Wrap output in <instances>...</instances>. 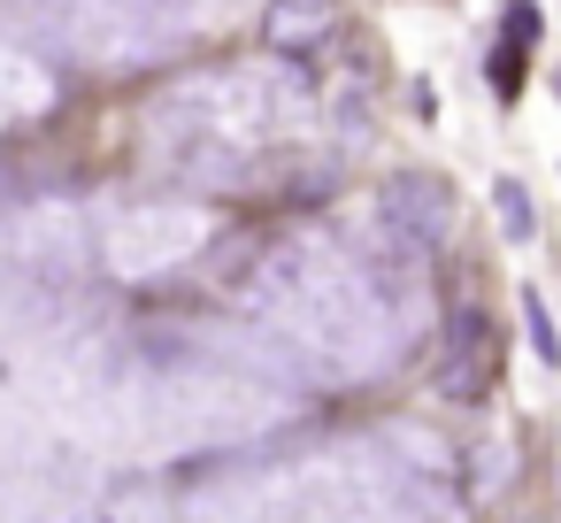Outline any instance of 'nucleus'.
Segmentation results:
<instances>
[{
    "label": "nucleus",
    "mask_w": 561,
    "mask_h": 523,
    "mask_svg": "<svg viewBox=\"0 0 561 523\" xmlns=\"http://www.w3.org/2000/svg\"><path fill=\"white\" fill-rule=\"evenodd\" d=\"M492 385V323L484 308H454L446 316V354H438V393L446 400H484Z\"/></svg>",
    "instance_id": "f257e3e1"
},
{
    "label": "nucleus",
    "mask_w": 561,
    "mask_h": 523,
    "mask_svg": "<svg viewBox=\"0 0 561 523\" xmlns=\"http://www.w3.org/2000/svg\"><path fill=\"white\" fill-rule=\"evenodd\" d=\"M385 208H392V224H400V231H408L415 247L446 239V224H454V201L438 193V178H392Z\"/></svg>",
    "instance_id": "f03ea898"
},
{
    "label": "nucleus",
    "mask_w": 561,
    "mask_h": 523,
    "mask_svg": "<svg viewBox=\"0 0 561 523\" xmlns=\"http://www.w3.org/2000/svg\"><path fill=\"white\" fill-rule=\"evenodd\" d=\"M147 0H39L32 16H47V24H62L70 39H85V47H108V32H101V16L116 24V16H139Z\"/></svg>",
    "instance_id": "7ed1b4c3"
},
{
    "label": "nucleus",
    "mask_w": 561,
    "mask_h": 523,
    "mask_svg": "<svg viewBox=\"0 0 561 523\" xmlns=\"http://www.w3.org/2000/svg\"><path fill=\"white\" fill-rule=\"evenodd\" d=\"M331 16H339V0H270L262 32H270V47H316L331 32Z\"/></svg>",
    "instance_id": "20e7f679"
},
{
    "label": "nucleus",
    "mask_w": 561,
    "mask_h": 523,
    "mask_svg": "<svg viewBox=\"0 0 561 523\" xmlns=\"http://www.w3.org/2000/svg\"><path fill=\"white\" fill-rule=\"evenodd\" d=\"M523 47H530L523 32H507V39L492 47V93H500V101H515V93H523Z\"/></svg>",
    "instance_id": "39448f33"
},
{
    "label": "nucleus",
    "mask_w": 561,
    "mask_h": 523,
    "mask_svg": "<svg viewBox=\"0 0 561 523\" xmlns=\"http://www.w3.org/2000/svg\"><path fill=\"white\" fill-rule=\"evenodd\" d=\"M523 331H530L538 362L553 369V362H561V331H553V316H546V300H538V293H523Z\"/></svg>",
    "instance_id": "423d86ee"
},
{
    "label": "nucleus",
    "mask_w": 561,
    "mask_h": 523,
    "mask_svg": "<svg viewBox=\"0 0 561 523\" xmlns=\"http://www.w3.org/2000/svg\"><path fill=\"white\" fill-rule=\"evenodd\" d=\"M492 208H500L507 239H530V201H523V185H515V178H507V185H492Z\"/></svg>",
    "instance_id": "0eeeda50"
}]
</instances>
